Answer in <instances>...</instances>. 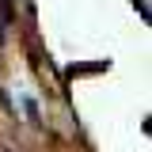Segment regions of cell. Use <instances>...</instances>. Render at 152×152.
I'll return each mask as SVG.
<instances>
[{
	"instance_id": "obj_1",
	"label": "cell",
	"mask_w": 152,
	"mask_h": 152,
	"mask_svg": "<svg viewBox=\"0 0 152 152\" xmlns=\"http://www.w3.org/2000/svg\"><path fill=\"white\" fill-rule=\"evenodd\" d=\"M133 4H141V0H133Z\"/></svg>"
}]
</instances>
